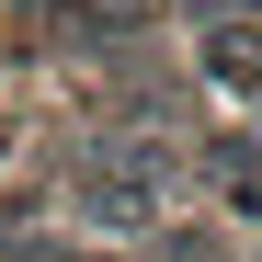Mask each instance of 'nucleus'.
Listing matches in <instances>:
<instances>
[{
	"label": "nucleus",
	"instance_id": "obj_1",
	"mask_svg": "<svg viewBox=\"0 0 262 262\" xmlns=\"http://www.w3.org/2000/svg\"><path fill=\"white\" fill-rule=\"evenodd\" d=\"M46 262H92V251H46Z\"/></svg>",
	"mask_w": 262,
	"mask_h": 262
}]
</instances>
